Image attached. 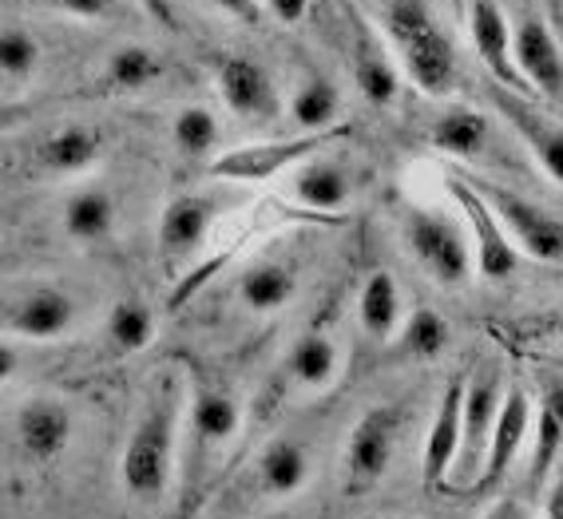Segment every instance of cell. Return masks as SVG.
Here are the masks:
<instances>
[{"instance_id": "obj_24", "label": "cell", "mask_w": 563, "mask_h": 519, "mask_svg": "<svg viewBox=\"0 0 563 519\" xmlns=\"http://www.w3.org/2000/svg\"><path fill=\"white\" fill-rule=\"evenodd\" d=\"M429 143L441 155H449V159L473 163L481 155H488V147H493V123H488L484 111L468 108V103H453V108H444L433 120Z\"/></svg>"}, {"instance_id": "obj_21", "label": "cell", "mask_w": 563, "mask_h": 519, "mask_svg": "<svg viewBox=\"0 0 563 519\" xmlns=\"http://www.w3.org/2000/svg\"><path fill=\"white\" fill-rule=\"evenodd\" d=\"M464 380L456 377L449 389H444L441 405L433 412V424H429V437H424L421 452V484L429 492L444 488L449 484V472H453L456 449H461V405H464Z\"/></svg>"}, {"instance_id": "obj_31", "label": "cell", "mask_w": 563, "mask_h": 519, "mask_svg": "<svg viewBox=\"0 0 563 519\" xmlns=\"http://www.w3.org/2000/svg\"><path fill=\"white\" fill-rule=\"evenodd\" d=\"M155 330H159V325H155V313L143 298H120L108 310V325H103L111 353H120V357L147 350L155 341Z\"/></svg>"}, {"instance_id": "obj_30", "label": "cell", "mask_w": 563, "mask_h": 519, "mask_svg": "<svg viewBox=\"0 0 563 519\" xmlns=\"http://www.w3.org/2000/svg\"><path fill=\"white\" fill-rule=\"evenodd\" d=\"M294 131H330L342 123V91L322 71H306L290 96Z\"/></svg>"}, {"instance_id": "obj_8", "label": "cell", "mask_w": 563, "mask_h": 519, "mask_svg": "<svg viewBox=\"0 0 563 519\" xmlns=\"http://www.w3.org/2000/svg\"><path fill=\"white\" fill-rule=\"evenodd\" d=\"M405 409L401 405H373L357 417L345 440V479L353 492H369L385 479L401 440Z\"/></svg>"}, {"instance_id": "obj_26", "label": "cell", "mask_w": 563, "mask_h": 519, "mask_svg": "<svg viewBox=\"0 0 563 519\" xmlns=\"http://www.w3.org/2000/svg\"><path fill=\"white\" fill-rule=\"evenodd\" d=\"M60 227L76 246H100L115 230V199L108 187H80L60 210Z\"/></svg>"}, {"instance_id": "obj_5", "label": "cell", "mask_w": 563, "mask_h": 519, "mask_svg": "<svg viewBox=\"0 0 563 519\" xmlns=\"http://www.w3.org/2000/svg\"><path fill=\"white\" fill-rule=\"evenodd\" d=\"M350 123H338L330 131H294L286 140H266V143H246V147L219 151L207 163V175L214 183H266L278 179L282 170H294L302 159L325 151L330 143L345 140Z\"/></svg>"}, {"instance_id": "obj_16", "label": "cell", "mask_w": 563, "mask_h": 519, "mask_svg": "<svg viewBox=\"0 0 563 519\" xmlns=\"http://www.w3.org/2000/svg\"><path fill=\"white\" fill-rule=\"evenodd\" d=\"M512 64L520 71L528 96H548L555 100L563 91V48L555 32L540 16H523L512 29Z\"/></svg>"}, {"instance_id": "obj_12", "label": "cell", "mask_w": 563, "mask_h": 519, "mask_svg": "<svg viewBox=\"0 0 563 519\" xmlns=\"http://www.w3.org/2000/svg\"><path fill=\"white\" fill-rule=\"evenodd\" d=\"M500 377H476L464 380V405H461V449H456L453 472L449 479H461L464 488H476L488 456V437H493V420L500 409Z\"/></svg>"}, {"instance_id": "obj_20", "label": "cell", "mask_w": 563, "mask_h": 519, "mask_svg": "<svg viewBox=\"0 0 563 519\" xmlns=\"http://www.w3.org/2000/svg\"><path fill=\"white\" fill-rule=\"evenodd\" d=\"M108 151V140L103 131H96L91 123H60L52 128L41 143H36V167L44 175H56V179H71V175H84L96 163L103 159Z\"/></svg>"}, {"instance_id": "obj_22", "label": "cell", "mask_w": 563, "mask_h": 519, "mask_svg": "<svg viewBox=\"0 0 563 519\" xmlns=\"http://www.w3.org/2000/svg\"><path fill=\"white\" fill-rule=\"evenodd\" d=\"M532 464H528V492L548 488V476L555 472L563 456V380H552L543 389L540 405L532 409Z\"/></svg>"}, {"instance_id": "obj_27", "label": "cell", "mask_w": 563, "mask_h": 519, "mask_svg": "<svg viewBox=\"0 0 563 519\" xmlns=\"http://www.w3.org/2000/svg\"><path fill=\"white\" fill-rule=\"evenodd\" d=\"M282 369L302 389H330L338 380V369H342V357H338V345L330 341V333L306 330L290 341Z\"/></svg>"}, {"instance_id": "obj_36", "label": "cell", "mask_w": 563, "mask_h": 519, "mask_svg": "<svg viewBox=\"0 0 563 519\" xmlns=\"http://www.w3.org/2000/svg\"><path fill=\"white\" fill-rule=\"evenodd\" d=\"M262 4H266V12H271L278 24H286V29L302 24L306 12H310V0H262Z\"/></svg>"}, {"instance_id": "obj_29", "label": "cell", "mask_w": 563, "mask_h": 519, "mask_svg": "<svg viewBox=\"0 0 563 519\" xmlns=\"http://www.w3.org/2000/svg\"><path fill=\"white\" fill-rule=\"evenodd\" d=\"M159 56L143 44H120L115 52H108L100 64V76H96V88L111 91V96H135V91H147L159 80Z\"/></svg>"}, {"instance_id": "obj_42", "label": "cell", "mask_w": 563, "mask_h": 519, "mask_svg": "<svg viewBox=\"0 0 563 519\" xmlns=\"http://www.w3.org/2000/svg\"><path fill=\"white\" fill-rule=\"evenodd\" d=\"M552 476H555V484H552V492H548V519H563V468L552 472Z\"/></svg>"}, {"instance_id": "obj_4", "label": "cell", "mask_w": 563, "mask_h": 519, "mask_svg": "<svg viewBox=\"0 0 563 519\" xmlns=\"http://www.w3.org/2000/svg\"><path fill=\"white\" fill-rule=\"evenodd\" d=\"M468 187L481 195L493 214L500 219V227L508 230V239L516 242L520 254L536 262H563V219L552 214L548 207H540L536 199H528L523 190H512L508 183H496V179H484V175H464L456 170Z\"/></svg>"}, {"instance_id": "obj_35", "label": "cell", "mask_w": 563, "mask_h": 519, "mask_svg": "<svg viewBox=\"0 0 563 519\" xmlns=\"http://www.w3.org/2000/svg\"><path fill=\"white\" fill-rule=\"evenodd\" d=\"M71 21H120V0H36Z\"/></svg>"}, {"instance_id": "obj_13", "label": "cell", "mask_w": 563, "mask_h": 519, "mask_svg": "<svg viewBox=\"0 0 563 519\" xmlns=\"http://www.w3.org/2000/svg\"><path fill=\"white\" fill-rule=\"evenodd\" d=\"M493 108L500 111L504 123L520 135L523 147L532 151V159L540 163L543 175L563 187V123L552 120V115H543L523 91L500 88V84L493 88Z\"/></svg>"}, {"instance_id": "obj_14", "label": "cell", "mask_w": 563, "mask_h": 519, "mask_svg": "<svg viewBox=\"0 0 563 519\" xmlns=\"http://www.w3.org/2000/svg\"><path fill=\"white\" fill-rule=\"evenodd\" d=\"M350 48H353V80L365 103L373 108H393L401 91V68L393 60L389 44L365 16L350 12Z\"/></svg>"}, {"instance_id": "obj_7", "label": "cell", "mask_w": 563, "mask_h": 519, "mask_svg": "<svg viewBox=\"0 0 563 519\" xmlns=\"http://www.w3.org/2000/svg\"><path fill=\"white\" fill-rule=\"evenodd\" d=\"M80 306L56 281H12L0 290V333L21 341H60L76 330Z\"/></svg>"}, {"instance_id": "obj_44", "label": "cell", "mask_w": 563, "mask_h": 519, "mask_svg": "<svg viewBox=\"0 0 563 519\" xmlns=\"http://www.w3.org/2000/svg\"><path fill=\"white\" fill-rule=\"evenodd\" d=\"M560 321H563V306H560Z\"/></svg>"}, {"instance_id": "obj_23", "label": "cell", "mask_w": 563, "mask_h": 519, "mask_svg": "<svg viewBox=\"0 0 563 519\" xmlns=\"http://www.w3.org/2000/svg\"><path fill=\"white\" fill-rule=\"evenodd\" d=\"M310 476H313V460L302 440H294V437L271 440V444L258 452V460H254L258 492H266L271 499L298 496V492L310 484Z\"/></svg>"}, {"instance_id": "obj_37", "label": "cell", "mask_w": 563, "mask_h": 519, "mask_svg": "<svg viewBox=\"0 0 563 519\" xmlns=\"http://www.w3.org/2000/svg\"><path fill=\"white\" fill-rule=\"evenodd\" d=\"M211 9H219L222 16H231V21H258V9L262 0H207Z\"/></svg>"}, {"instance_id": "obj_28", "label": "cell", "mask_w": 563, "mask_h": 519, "mask_svg": "<svg viewBox=\"0 0 563 519\" xmlns=\"http://www.w3.org/2000/svg\"><path fill=\"white\" fill-rule=\"evenodd\" d=\"M405 318L401 286L389 270H373L357 294V325L369 341H389Z\"/></svg>"}, {"instance_id": "obj_18", "label": "cell", "mask_w": 563, "mask_h": 519, "mask_svg": "<svg viewBox=\"0 0 563 519\" xmlns=\"http://www.w3.org/2000/svg\"><path fill=\"white\" fill-rule=\"evenodd\" d=\"M286 195L302 210H310V214L333 219V214H342V210L350 207L353 179H350V170H345V163L325 159V151H318V155H310V159H302L290 170Z\"/></svg>"}, {"instance_id": "obj_1", "label": "cell", "mask_w": 563, "mask_h": 519, "mask_svg": "<svg viewBox=\"0 0 563 519\" xmlns=\"http://www.w3.org/2000/svg\"><path fill=\"white\" fill-rule=\"evenodd\" d=\"M183 409H187V380L175 369H159L120 456V484L135 504H159L172 492L179 472Z\"/></svg>"}, {"instance_id": "obj_34", "label": "cell", "mask_w": 563, "mask_h": 519, "mask_svg": "<svg viewBox=\"0 0 563 519\" xmlns=\"http://www.w3.org/2000/svg\"><path fill=\"white\" fill-rule=\"evenodd\" d=\"M44 64L41 41L21 24H0V80L24 84L32 80Z\"/></svg>"}, {"instance_id": "obj_41", "label": "cell", "mask_w": 563, "mask_h": 519, "mask_svg": "<svg viewBox=\"0 0 563 519\" xmlns=\"http://www.w3.org/2000/svg\"><path fill=\"white\" fill-rule=\"evenodd\" d=\"M32 115L29 103H0V128H16Z\"/></svg>"}, {"instance_id": "obj_2", "label": "cell", "mask_w": 563, "mask_h": 519, "mask_svg": "<svg viewBox=\"0 0 563 519\" xmlns=\"http://www.w3.org/2000/svg\"><path fill=\"white\" fill-rule=\"evenodd\" d=\"M382 36L412 88L444 100L456 88V44L424 0H389Z\"/></svg>"}, {"instance_id": "obj_6", "label": "cell", "mask_w": 563, "mask_h": 519, "mask_svg": "<svg viewBox=\"0 0 563 519\" xmlns=\"http://www.w3.org/2000/svg\"><path fill=\"white\" fill-rule=\"evenodd\" d=\"M405 246L437 286L456 290L473 278V246H468V234L453 214L412 207L405 214Z\"/></svg>"}, {"instance_id": "obj_11", "label": "cell", "mask_w": 563, "mask_h": 519, "mask_svg": "<svg viewBox=\"0 0 563 519\" xmlns=\"http://www.w3.org/2000/svg\"><path fill=\"white\" fill-rule=\"evenodd\" d=\"M12 437L21 444V452L32 464H52L71 449L76 440V412L68 400L60 397H29L21 400V409L12 417Z\"/></svg>"}, {"instance_id": "obj_3", "label": "cell", "mask_w": 563, "mask_h": 519, "mask_svg": "<svg viewBox=\"0 0 563 519\" xmlns=\"http://www.w3.org/2000/svg\"><path fill=\"white\" fill-rule=\"evenodd\" d=\"M242 429V405L231 389H222L214 380H195L187 389V409H183V440L179 456L187 476H202L207 464L219 456L227 444H234Z\"/></svg>"}, {"instance_id": "obj_43", "label": "cell", "mask_w": 563, "mask_h": 519, "mask_svg": "<svg viewBox=\"0 0 563 519\" xmlns=\"http://www.w3.org/2000/svg\"><path fill=\"white\" fill-rule=\"evenodd\" d=\"M552 4V16H555V24H563V0H548Z\"/></svg>"}, {"instance_id": "obj_38", "label": "cell", "mask_w": 563, "mask_h": 519, "mask_svg": "<svg viewBox=\"0 0 563 519\" xmlns=\"http://www.w3.org/2000/svg\"><path fill=\"white\" fill-rule=\"evenodd\" d=\"M135 4H140V9L147 12V16H152L159 29H172V32L179 29V16H175L172 0H135Z\"/></svg>"}, {"instance_id": "obj_25", "label": "cell", "mask_w": 563, "mask_h": 519, "mask_svg": "<svg viewBox=\"0 0 563 519\" xmlns=\"http://www.w3.org/2000/svg\"><path fill=\"white\" fill-rule=\"evenodd\" d=\"M298 294V270L282 258H258L251 262L239 278V301L246 313H258V318H271L282 313Z\"/></svg>"}, {"instance_id": "obj_17", "label": "cell", "mask_w": 563, "mask_h": 519, "mask_svg": "<svg viewBox=\"0 0 563 519\" xmlns=\"http://www.w3.org/2000/svg\"><path fill=\"white\" fill-rule=\"evenodd\" d=\"M528 437H532V400L520 385L500 393V409L493 420V437H488V456H484V468L476 488H496L512 464L520 460V452L528 449Z\"/></svg>"}, {"instance_id": "obj_33", "label": "cell", "mask_w": 563, "mask_h": 519, "mask_svg": "<svg viewBox=\"0 0 563 519\" xmlns=\"http://www.w3.org/2000/svg\"><path fill=\"white\" fill-rule=\"evenodd\" d=\"M393 338H397V345H401L405 357H412V361H437V357H444L449 345H453V330H449V321H444L437 310H429V306L405 313Z\"/></svg>"}, {"instance_id": "obj_15", "label": "cell", "mask_w": 563, "mask_h": 519, "mask_svg": "<svg viewBox=\"0 0 563 519\" xmlns=\"http://www.w3.org/2000/svg\"><path fill=\"white\" fill-rule=\"evenodd\" d=\"M214 219H219V199H214V195H207V190L175 195V199L163 207L159 230H155L159 254L167 262L195 258V254L207 246V234H211Z\"/></svg>"}, {"instance_id": "obj_19", "label": "cell", "mask_w": 563, "mask_h": 519, "mask_svg": "<svg viewBox=\"0 0 563 519\" xmlns=\"http://www.w3.org/2000/svg\"><path fill=\"white\" fill-rule=\"evenodd\" d=\"M468 36H473V48L484 60V68L493 71V80L500 88H512L528 96L520 71L512 64V21L504 16V9L496 0H473L468 4Z\"/></svg>"}, {"instance_id": "obj_10", "label": "cell", "mask_w": 563, "mask_h": 519, "mask_svg": "<svg viewBox=\"0 0 563 519\" xmlns=\"http://www.w3.org/2000/svg\"><path fill=\"white\" fill-rule=\"evenodd\" d=\"M214 91H219L222 108L231 111L242 123H271L278 115L282 100L274 88V76L266 71V64H258L254 56L242 52H219L211 60Z\"/></svg>"}, {"instance_id": "obj_39", "label": "cell", "mask_w": 563, "mask_h": 519, "mask_svg": "<svg viewBox=\"0 0 563 519\" xmlns=\"http://www.w3.org/2000/svg\"><path fill=\"white\" fill-rule=\"evenodd\" d=\"M481 519H528V508H523L520 499H496Z\"/></svg>"}, {"instance_id": "obj_40", "label": "cell", "mask_w": 563, "mask_h": 519, "mask_svg": "<svg viewBox=\"0 0 563 519\" xmlns=\"http://www.w3.org/2000/svg\"><path fill=\"white\" fill-rule=\"evenodd\" d=\"M21 373V350H12L9 341H0V385Z\"/></svg>"}, {"instance_id": "obj_32", "label": "cell", "mask_w": 563, "mask_h": 519, "mask_svg": "<svg viewBox=\"0 0 563 519\" xmlns=\"http://www.w3.org/2000/svg\"><path fill=\"white\" fill-rule=\"evenodd\" d=\"M219 140H222V128L211 108L187 103V108L175 111L172 143L187 163H211L214 155H219Z\"/></svg>"}, {"instance_id": "obj_9", "label": "cell", "mask_w": 563, "mask_h": 519, "mask_svg": "<svg viewBox=\"0 0 563 519\" xmlns=\"http://www.w3.org/2000/svg\"><path fill=\"white\" fill-rule=\"evenodd\" d=\"M449 190H453V202L461 207L464 234H468V246H473V274H481L484 281H508L520 270V254H516V242L508 239V230L500 227L493 207L461 175L449 179Z\"/></svg>"}]
</instances>
